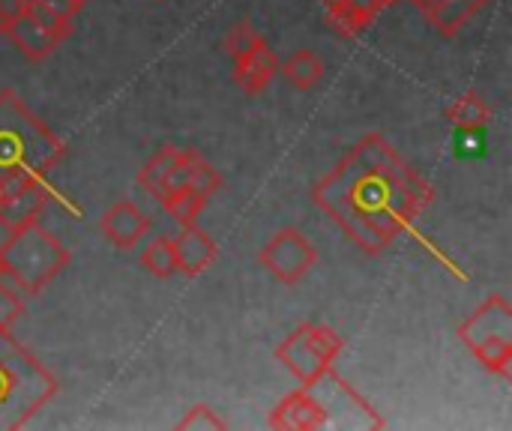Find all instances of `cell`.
Returning a JSON list of instances; mask_svg holds the SVG:
<instances>
[{
	"label": "cell",
	"mask_w": 512,
	"mask_h": 431,
	"mask_svg": "<svg viewBox=\"0 0 512 431\" xmlns=\"http://www.w3.org/2000/svg\"><path fill=\"white\" fill-rule=\"evenodd\" d=\"M141 267L153 279H171L177 273V258H174V243L171 237H156L144 246L141 252Z\"/></svg>",
	"instance_id": "19"
},
{
	"label": "cell",
	"mask_w": 512,
	"mask_h": 431,
	"mask_svg": "<svg viewBox=\"0 0 512 431\" xmlns=\"http://www.w3.org/2000/svg\"><path fill=\"white\" fill-rule=\"evenodd\" d=\"M342 348H345V342H342V336L333 327L306 321L285 342H279L273 354L300 381V387H309L327 369H333V363L339 360Z\"/></svg>",
	"instance_id": "6"
},
{
	"label": "cell",
	"mask_w": 512,
	"mask_h": 431,
	"mask_svg": "<svg viewBox=\"0 0 512 431\" xmlns=\"http://www.w3.org/2000/svg\"><path fill=\"white\" fill-rule=\"evenodd\" d=\"M180 431H222L228 429V423L210 408V405H195L180 423H177Z\"/></svg>",
	"instance_id": "22"
},
{
	"label": "cell",
	"mask_w": 512,
	"mask_h": 431,
	"mask_svg": "<svg viewBox=\"0 0 512 431\" xmlns=\"http://www.w3.org/2000/svg\"><path fill=\"white\" fill-rule=\"evenodd\" d=\"M459 339L486 372L512 381V306L504 294L486 297L459 324Z\"/></svg>",
	"instance_id": "5"
},
{
	"label": "cell",
	"mask_w": 512,
	"mask_h": 431,
	"mask_svg": "<svg viewBox=\"0 0 512 431\" xmlns=\"http://www.w3.org/2000/svg\"><path fill=\"white\" fill-rule=\"evenodd\" d=\"M444 117H447V123H450L456 132H462V135H477V132H483V129L492 123V108L483 102L480 93L468 90V93H462V96L444 111Z\"/></svg>",
	"instance_id": "15"
},
{
	"label": "cell",
	"mask_w": 512,
	"mask_h": 431,
	"mask_svg": "<svg viewBox=\"0 0 512 431\" xmlns=\"http://www.w3.org/2000/svg\"><path fill=\"white\" fill-rule=\"evenodd\" d=\"M177 156H180V147L162 144V147L144 162V168H141V174H138V186H141L147 195L159 198V195L165 192V183H168L171 168L177 165Z\"/></svg>",
	"instance_id": "16"
},
{
	"label": "cell",
	"mask_w": 512,
	"mask_h": 431,
	"mask_svg": "<svg viewBox=\"0 0 512 431\" xmlns=\"http://www.w3.org/2000/svg\"><path fill=\"white\" fill-rule=\"evenodd\" d=\"M66 6L72 9V15H78V12H81V9L87 6V0H66Z\"/></svg>",
	"instance_id": "27"
},
{
	"label": "cell",
	"mask_w": 512,
	"mask_h": 431,
	"mask_svg": "<svg viewBox=\"0 0 512 431\" xmlns=\"http://www.w3.org/2000/svg\"><path fill=\"white\" fill-rule=\"evenodd\" d=\"M387 3H396V0H387Z\"/></svg>",
	"instance_id": "31"
},
{
	"label": "cell",
	"mask_w": 512,
	"mask_h": 431,
	"mask_svg": "<svg viewBox=\"0 0 512 431\" xmlns=\"http://www.w3.org/2000/svg\"><path fill=\"white\" fill-rule=\"evenodd\" d=\"M171 243H174V258H177V273H183L189 279L201 276L219 258V246L198 222L183 225V231Z\"/></svg>",
	"instance_id": "13"
},
{
	"label": "cell",
	"mask_w": 512,
	"mask_h": 431,
	"mask_svg": "<svg viewBox=\"0 0 512 431\" xmlns=\"http://www.w3.org/2000/svg\"><path fill=\"white\" fill-rule=\"evenodd\" d=\"M0 252L9 267V282L27 297L42 294L69 267V249L39 222L9 231Z\"/></svg>",
	"instance_id": "4"
},
{
	"label": "cell",
	"mask_w": 512,
	"mask_h": 431,
	"mask_svg": "<svg viewBox=\"0 0 512 431\" xmlns=\"http://www.w3.org/2000/svg\"><path fill=\"white\" fill-rule=\"evenodd\" d=\"M345 6H351L366 24H372L381 12H384V6H390L387 0H342Z\"/></svg>",
	"instance_id": "25"
},
{
	"label": "cell",
	"mask_w": 512,
	"mask_h": 431,
	"mask_svg": "<svg viewBox=\"0 0 512 431\" xmlns=\"http://www.w3.org/2000/svg\"><path fill=\"white\" fill-rule=\"evenodd\" d=\"M69 33H72V18L33 12L27 6H15V12L9 18V30H6V36L12 39V45L30 63L48 60Z\"/></svg>",
	"instance_id": "8"
},
{
	"label": "cell",
	"mask_w": 512,
	"mask_h": 431,
	"mask_svg": "<svg viewBox=\"0 0 512 431\" xmlns=\"http://www.w3.org/2000/svg\"><path fill=\"white\" fill-rule=\"evenodd\" d=\"M258 264L282 285L303 282L318 264V249L300 228H279L258 252Z\"/></svg>",
	"instance_id": "7"
},
{
	"label": "cell",
	"mask_w": 512,
	"mask_h": 431,
	"mask_svg": "<svg viewBox=\"0 0 512 431\" xmlns=\"http://www.w3.org/2000/svg\"><path fill=\"white\" fill-rule=\"evenodd\" d=\"M279 69H282V75L288 78V84L297 87V90H312V87H318L321 78H324V63H321V57H318L315 51H309V48L294 51Z\"/></svg>",
	"instance_id": "17"
},
{
	"label": "cell",
	"mask_w": 512,
	"mask_h": 431,
	"mask_svg": "<svg viewBox=\"0 0 512 431\" xmlns=\"http://www.w3.org/2000/svg\"><path fill=\"white\" fill-rule=\"evenodd\" d=\"M9 18H12V12L0 3V36H6V30H9Z\"/></svg>",
	"instance_id": "26"
},
{
	"label": "cell",
	"mask_w": 512,
	"mask_h": 431,
	"mask_svg": "<svg viewBox=\"0 0 512 431\" xmlns=\"http://www.w3.org/2000/svg\"><path fill=\"white\" fill-rule=\"evenodd\" d=\"M57 393V378L12 336V330H0V431L24 429Z\"/></svg>",
	"instance_id": "3"
},
{
	"label": "cell",
	"mask_w": 512,
	"mask_h": 431,
	"mask_svg": "<svg viewBox=\"0 0 512 431\" xmlns=\"http://www.w3.org/2000/svg\"><path fill=\"white\" fill-rule=\"evenodd\" d=\"M24 315V297L12 282H0V330H12Z\"/></svg>",
	"instance_id": "21"
},
{
	"label": "cell",
	"mask_w": 512,
	"mask_h": 431,
	"mask_svg": "<svg viewBox=\"0 0 512 431\" xmlns=\"http://www.w3.org/2000/svg\"><path fill=\"white\" fill-rule=\"evenodd\" d=\"M63 153V141L21 102V96L15 90H0V177H48Z\"/></svg>",
	"instance_id": "2"
},
{
	"label": "cell",
	"mask_w": 512,
	"mask_h": 431,
	"mask_svg": "<svg viewBox=\"0 0 512 431\" xmlns=\"http://www.w3.org/2000/svg\"><path fill=\"white\" fill-rule=\"evenodd\" d=\"M156 201H159L162 210H165L174 222H180V225H195L198 216H201V210L207 207V195H201V192L192 189V186L171 189V192H165V195L156 198Z\"/></svg>",
	"instance_id": "18"
},
{
	"label": "cell",
	"mask_w": 512,
	"mask_h": 431,
	"mask_svg": "<svg viewBox=\"0 0 512 431\" xmlns=\"http://www.w3.org/2000/svg\"><path fill=\"white\" fill-rule=\"evenodd\" d=\"M324 12H327V24H330L339 36H345V39H357V36L369 27V24H366L351 6H345V3L327 6Z\"/></svg>",
	"instance_id": "20"
},
{
	"label": "cell",
	"mask_w": 512,
	"mask_h": 431,
	"mask_svg": "<svg viewBox=\"0 0 512 431\" xmlns=\"http://www.w3.org/2000/svg\"><path fill=\"white\" fill-rule=\"evenodd\" d=\"M150 219L144 216V210L132 201H117L111 204L102 219H99V231L102 237L117 246V249H135L141 243V237L147 234Z\"/></svg>",
	"instance_id": "12"
},
{
	"label": "cell",
	"mask_w": 512,
	"mask_h": 431,
	"mask_svg": "<svg viewBox=\"0 0 512 431\" xmlns=\"http://www.w3.org/2000/svg\"><path fill=\"white\" fill-rule=\"evenodd\" d=\"M15 6H27V9H33V12H45V15L75 18L72 9L66 6V0H15Z\"/></svg>",
	"instance_id": "24"
},
{
	"label": "cell",
	"mask_w": 512,
	"mask_h": 431,
	"mask_svg": "<svg viewBox=\"0 0 512 431\" xmlns=\"http://www.w3.org/2000/svg\"><path fill=\"white\" fill-rule=\"evenodd\" d=\"M267 426L279 431H318L327 429V411L309 387L288 393L267 417Z\"/></svg>",
	"instance_id": "10"
},
{
	"label": "cell",
	"mask_w": 512,
	"mask_h": 431,
	"mask_svg": "<svg viewBox=\"0 0 512 431\" xmlns=\"http://www.w3.org/2000/svg\"><path fill=\"white\" fill-rule=\"evenodd\" d=\"M51 192H54V189H51L48 177H39V174L24 177V180L0 201V225H3L6 231H15V228H24V225L36 222L39 213L45 210Z\"/></svg>",
	"instance_id": "9"
},
{
	"label": "cell",
	"mask_w": 512,
	"mask_h": 431,
	"mask_svg": "<svg viewBox=\"0 0 512 431\" xmlns=\"http://www.w3.org/2000/svg\"><path fill=\"white\" fill-rule=\"evenodd\" d=\"M0 282H9V267L3 261V252H0Z\"/></svg>",
	"instance_id": "28"
},
{
	"label": "cell",
	"mask_w": 512,
	"mask_h": 431,
	"mask_svg": "<svg viewBox=\"0 0 512 431\" xmlns=\"http://www.w3.org/2000/svg\"><path fill=\"white\" fill-rule=\"evenodd\" d=\"M489 0H438L432 9H426L429 24L435 27L438 36L453 39Z\"/></svg>",
	"instance_id": "14"
},
{
	"label": "cell",
	"mask_w": 512,
	"mask_h": 431,
	"mask_svg": "<svg viewBox=\"0 0 512 431\" xmlns=\"http://www.w3.org/2000/svg\"><path fill=\"white\" fill-rule=\"evenodd\" d=\"M336 3H342V0H321V6L327 9V6H336Z\"/></svg>",
	"instance_id": "30"
},
{
	"label": "cell",
	"mask_w": 512,
	"mask_h": 431,
	"mask_svg": "<svg viewBox=\"0 0 512 431\" xmlns=\"http://www.w3.org/2000/svg\"><path fill=\"white\" fill-rule=\"evenodd\" d=\"M312 201L351 237V243H357L360 252L381 255L408 234L432 204V186L384 135L372 132L315 183Z\"/></svg>",
	"instance_id": "1"
},
{
	"label": "cell",
	"mask_w": 512,
	"mask_h": 431,
	"mask_svg": "<svg viewBox=\"0 0 512 431\" xmlns=\"http://www.w3.org/2000/svg\"><path fill=\"white\" fill-rule=\"evenodd\" d=\"M435 3H438V0H414V6H417V9H423V12H426V9H432Z\"/></svg>",
	"instance_id": "29"
},
{
	"label": "cell",
	"mask_w": 512,
	"mask_h": 431,
	"mask_svg": "<svg viewBox=\"0 0 512 431\" xmlns=\"http://www.w3.org/2000/svg\"><path fill=\"white\" fill-rule=\"evenodd\" d=\"M276 72H279V57L264 36H258L240 57H234V81L249 96L261 93L276 78Z\"/></svg>",
	"instance_id": "11"
},
{
	"label": "cell",
	"mask_w": 512,
	"mask_h": 431,
	"mask_svg": "<svg viewBox=\"0 0 512 431\" xmlns=\"http://www.w3.org/2000/svg\"><path fill=\"white\" fill-rule=\"evenodd\" d=\"M261 33L255 30V24L252 21H237L231 30H228V36H225V54L234 60V57H240L255 39H258Z\"/></svg>",
	"instance_id": "23"
}]
</instances>
